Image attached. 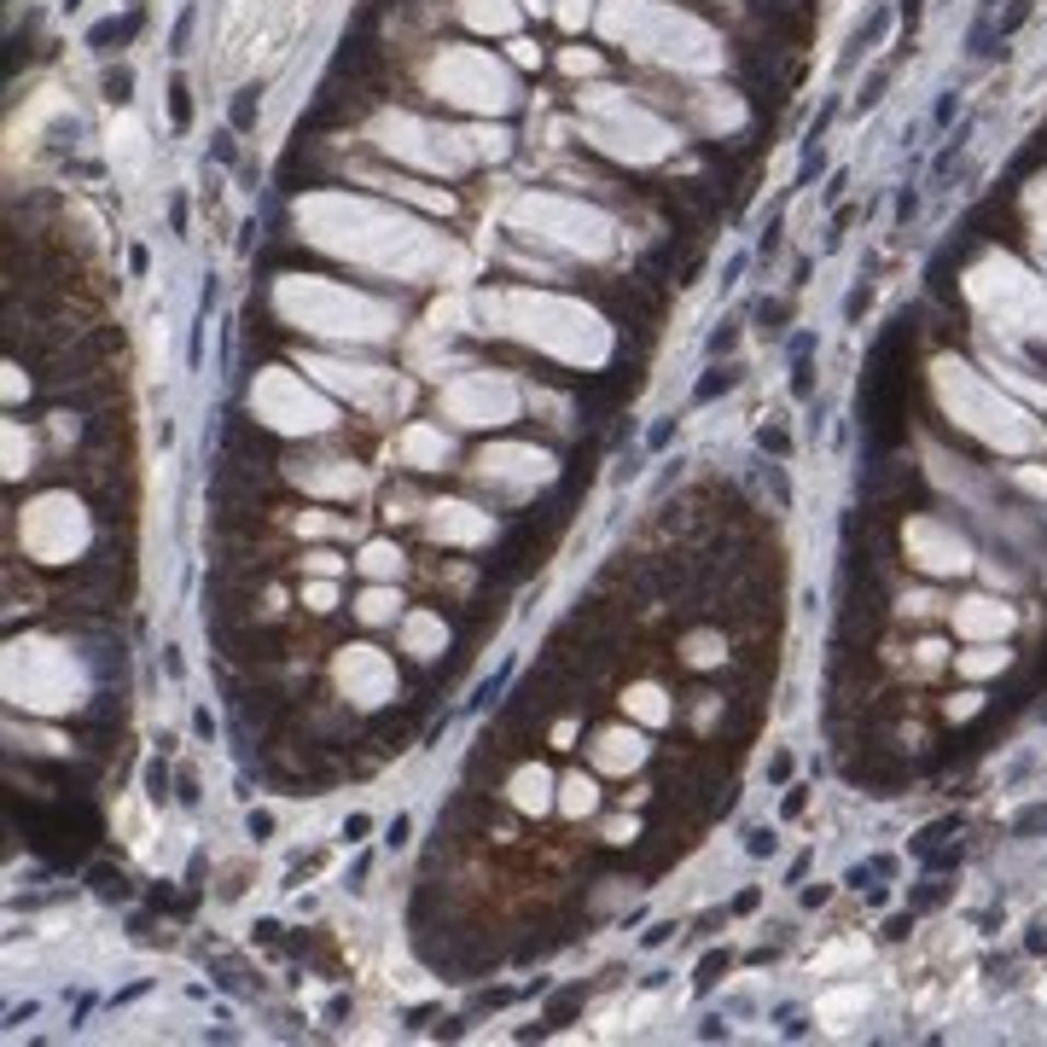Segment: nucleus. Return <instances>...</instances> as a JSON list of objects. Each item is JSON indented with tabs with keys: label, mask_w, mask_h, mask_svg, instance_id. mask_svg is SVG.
Returning a JSON list of instances; mask_svg holds the SVG:
<instances>
[{
	"label": "nucleus",
	"mask_w": 1047,
	"mask_h": 1047,
	"mask_svg": "<svg viewBox=\"0 0 1047 1047\" xmlns=\"http://www.w3.org/2000/svg\"><path fill=\"white\" fill-rule=\"evenodd\" d=\"M908 542H914V554H920L926 571H966V547L954 536H943L937 524H914Z\"/></svg>",
	"instance_id": "nucleus-1"
},
{
	"label": "nucleus",
	"mask_w": 1047,
	"mask_h": 1047,
	"mask_svg": "<svg viewBox=\"0 0 1047 1047\" xmlns=\"http://www.w3.org/2000/svg\"><path fill=\"white\" fill-rule=\"evenodd\" d=\"M135 30H140V12H128V18H105V24L88 30V47H94V53H117V47L135 42Z\"/></svg>",
	"instance_id": "nucleus-2"
},
{
	"label": "nucleus",
	"mask_w": 1047,
	"mask_h": 1047,
	"mask_svg": "<svg viewBox=\"0 0 1047 1047\" xmlns=\"http://www.w3.org/2000/svg\"><path fill=\"white\" fill-rule=\"evenodd\" d=\"M1001 623H1007V612H1001V605H989V600H972L966 612H961V629H966V635H989V629H1001Z\"/></svg>",
	"instance_id": "nucleus-3"
},
{
	"label": "nucleus",
	"mask_w": 1047,
	"mask_h": 1047,
	"mask_svg": "<svg viewBox=\"0 0 1047 1047\" xmlns=\"http://www.w3.org/2000/svg\"><path fill=\"white\" fill-rule=\"evenodd\" d=\"M256 112H263V88H239V94H233V135H245V128L256 123Z\"/></svg>",
	"instance_id": "nucleus-4"
},
{
	"label": "nucleus",
	"mask_w": 1047,
	"mask_h": 1047,
	"mask_svg": "<svg viewBox=\"0 0 1047 1047\" xmlns=\"http://www.w3.org/2000/svg\"><path fill=\"white\" fill-rule=\"evenodd\" d=\"M105 100H112V105H128V100H135V70H128V65L105 70Z\"/></svg>",
	"instance_id": "nucleus-5"
},
{
	"label": "nucleus",
	"mask_w": 1047,
	"mask_h": 1047,
	"mask_svg": "<svg viewBox=\"0 0 1047 1047\" xmlns=\"http://www.w3.org/2000/svg\"><path fill=\"white\" fill-rule=\"evenodd\" d=\"M170 117H175V128H187V123H193V88L181 82V77L170 82Z\"/></svg>",
	"instance_id": "nucleus-6"
},
{
	"label": "nucleus",
	"mask_w": 1047,
	"mask_h": 1047,
	"mask_svg": "<svg viewBox=\"0 0 1047 1047\" xmlns=\"http://www.w3.org/2000/svg\"><path fill=\"white\" fill-rule=\"evenodd\" d=\"M94 885H100V896H128V879L112 868H94Z\"/></svg>",
	"instance_id": "nucleus-7"
},
{
	"label": "nucleus",
	"mask_w": 1047,
	"mask_h": 1047,
	"mask_svg": "<svg viewBox=\"0 0 1047 1047\" xmlns=\"http://www.w3.org/2000/svg\"><path fill=\"white\" fill-rule=\"evenodd\" d=\"M146 786H152V798L163 803V792H170V768H163V763H152V768H146Z\"/></svg>",
	"instance_id": "nucleus-8"
},
{
	"label": "nucleus",
	"mask_w": 1047,
	"mask_h": 1047,
	"mask_svg": "<svg viewBox=\"0 0 1047 1047\" xmlns=\"http://www.w3.org/2000/svg\"><path fill=\"white\" fill-rule=\"evenodd\" d=\"M187 35H193V7L181 12V24H175V35H170V53H187Z\"/></svg>",
	"instance_id": "nucleus-9"
},
{
	"label": "nucleus",
	"mask_w": 1047,
	"mask_h": 1047,
	"mask_svg": "<svg viewBox=\"0 0 1047 1047\" xmlns=\"http://www.w3.org/2000/svg\"><path fill=\"white\" fill-rule=\"evenodd\" d=\"M728 384H733V373L722 367V373H716V379H705V384H698V402H710L716 391H728Z\"/></svg>",
	"instance_id": "nucleus-10"
},
{
	"label": "nucleus",
	"mask_w": 1047,
	"mask_h": 1047,
	"mask_svg": "<svg viewBox=\"0 0 1047 1047\" xmlns=\"http://www.w3.org/2000/svg\"><path fill=\"white\" fill-rule=\"evenodd\" d=\"M210 152L222 158V163H233V158H239V146H233V135H210Z\"/></svg>",
	"instance_id": "nucleus-11"
}]
</instances>
